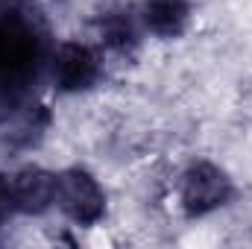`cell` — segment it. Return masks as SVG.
Listing matches in <instances>:
<instances>
[{"instance_id": "obj_7", "label": "cell", "mask_w": 252, "mask_h": 249, "mask_svg": "<svg viewBox=\"0 0 252 249\" xmlns=\"http://www.w3.org/2000/svg\"><path fill=\"white\" fill-rule=\"evenodd\" d=\"M147 38L135 9H112L97 21V44L106 56H135Z\"/></svg>"}, {"instance_id": "obj_5", "label": "cell", "mask_w": 252, "mask_h": 249, "mask_svg": "<svg viewBox=\"0 0 252 249\" xmlns=\"http://www.w3.org/2000/svg\"><path fill=\"white\" fill-rule=\"evenodd\" d=\"M53 190H56V170H44L27 164L3 176V196L9 214L18 217H41L53 211Z\"/></svg>"}, {"instance_id": "obj_2", "label": "cell", "mask_w": 252, "mask_h": 249, "mask_svg": "<svg viewBox=\"0 0 252 249\" xmlns=\"http://www.w3.org/2000/svg\"><path fill=\"white\" fill-rule=\"evenodd\" d=\"M173 196H176V208L182 211V217L205 220L232 205V199L238 196V185L220 161L193 158L176 176Z\"/></svg>"}, {"instance_id": "obj_3", "label": "cell", "mask_w": 252, "mask_h": 249, "mask_svg": "<svg viewBox=\"0 0 252 249\" xmlns=\"http://www.w3.org/2000/svg\"><path fill=\"white\" fill-rule=\"evenodd\" d=\"M47 76L59 94H67V97L88 94L106 76V50L97 41L62 38L59 44L50 47Z\"/></svg>"}, {"instance_id": "obj_6", "label": "cell", "mask_w": 252, "mask_h": 249, "mask_svg": "<svg viewBox=\"0 0 252 249\" xmlns=\"http://www.w3.org/2000/svg\"><path fill=\"white\" fill-rule=\"evenodd\" d=\"M135 15L156 41H176L193 24V0H138Z\"/></svg>"}, {"instance_id": "obj_1", "label": "cell", "mask_w": 252, "mask_h": 249, "mask_svg": "<svg viewBox=\"0 0 252 249\" xmlns=\"http://www.w3.org/2000/svg\"><path fill=\"white\" fill-rule=\"evenodd\" d=\"M47 56L38 27L21 15L6 12L0 18V103H18L27 88L38 79L41 67L47 70Z\"/></svg>"}, {"instance_id": "obj_8", "label": "cell", "mask_w": 252, "mask_h": 249, "mask_svg": "<svg viewBox=\"0 0 252 249\" xmlns=\"http://www.w3.org/2000/svg\"><path fill=\"white\" fill-rule=\"evenodd\" d=\"M9 217V208H6V196H3V176H0V220Z\"/></svg>"}, {"instance_id": "obj_4", "label": "cell", "mask_w": 252, "mask_h": 249, "mask_svg": "<svg viewBox=\"0 0 252 249\" xmlns=\"http://www.w3.org/2000/svg\"><path fill=\"white\" fill-rule=\"evenodd\" d=\"M53 211H59L76 229H94L109 214V193L91 170H85L79 164L62 167V170H56Z\"/></svg>"}]
</instances>
